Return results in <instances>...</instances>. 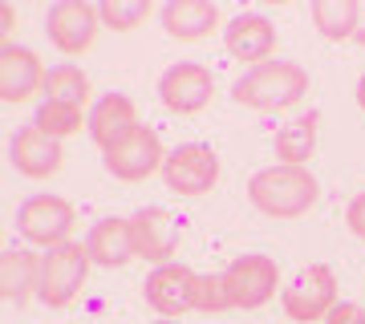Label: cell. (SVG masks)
Wrapping results in <instances>:
<instances>
[{"label":"cell","instance_id":"cell-1","mask_svg":"<svg viewBox=\"0 0 365 324\" xmlns=\"http://www.w3.org/2000/svg\"><path fill=\"white\" fill-rule=\"evenodd\" d=\"M248 199L268 219H300L317 207L321 182L309 167H264L252 174Z\"/></svg>","mask_w":365,"mask_h":324},{"label":"cell","instance_id":"cell-2","mask_svg":"<svg viewBox=\"0 0 365 324\" xmlns=\"http://www.w3.org/2000/svg\"><path fill=\"white\" fill-rule=\"evenodd\" d=\"M309 93V73L297 61H264L232 85V98L256 114H276Z\"/></svg>","mask_w":365,"mask_h":324},{"label":"cell","instance_id":"cell-3","mask_svg":"<svg viewBox=\"0 0 365 324\" xmlns=\"http://www.w3.org/2000/svg\"><path fill=\"white\" fill-rule=\"evenodd\" d=\"M93 268V256L86 244H61V247H49L41 256V288H37V300L45 308H69L73 300L81 296L86 288V276Z\"/></svg>","mask_w":365,"mask_h":324},{"label":"cell","instance_id":"cell-4","mask_svg":"<svg viewBox=\"0 0 365 324\" xmlns=\"http://www.w3.org/2000/svg\"><path fill=\"white\" fill-rule=\"evenodd\" d=\"M280 304H284L288 320L297 324H317L325 320L329 312L337 308V276L329 263H309V268H300L288 288L280 292Z\"/></svg>","mask_w":365,"mask_h":324},{"label":"cell","instance_id":"cell-5","mask_svg":"<svg viewBox=\"0 0 365 324\" xmlns=\"http://www.w3.org/2000/svg\"><path fill=\"white\" fill-rule=\"evenodd\" d=\"M220 280H223L227 308L252 312V308H264V304L276 296V288H280V268H276V259H268V256H240L220 272Z\"/></svg>","mask_w":365,"mask_h":324},{"label":"cell","instance_id":"cell-6","mask_svg":"<svg viewBox=\"0 0 365 324\" xmlns=\"http://www.w3.org/2000/svg\"><path fill=\"white\" fill-rule=\"evenodd\" d=\"M73 223H78L73 203L61 199V194H33V199H25L21 211H16V231L25 235L29 244L45 247V251L69 244Z\"/></svg>","mask_w":365,"mask_h":324},{"label":"cell","instance_id":"cell-7","mask_svg":"<svg viewBox=\"0 0 365 324\" xmlns=\"http://www.w3.org/2000/svg\"><path fill=\"white\" fill-rule=\"evenodd\" d=\"M163 182H167L175 194H187V199L211 194L215 182H220V155H215L207 142L175 146L167 155V162H163Z\"/></svg>","mask_w":365,"mask_h":324},{"label":"cell","instance_id":"cell-8","mask_svg":"<svg viewBox=\"0 0 365 324\" xmlns=\"http://www.w3.org/2000/svg\"><path fill=\"white\" fill-rule=\"evenodd\" d=\"M143 296L163 320H179L182 312H199V272H191L187 263H163L146 276Z\"/></svg>","mask_w":365,"mask_h":324},{"label":"cell","instance_id":"cell-9","mask_svg":"<svg viewBox=\"0 0 365 324\" xmlns=\"http://www.w3.org/2000/svg\"><path fill=\"white\" fill-rule=\"evenodd\" d=\"M102 162L106 170L122 182H143L150 179L155 170H163L167 155H163V142L150 126H134L122 142H114L110 150H102Z\"/></svg>","mask_w":365,"mask_h":324},{"label":"cell","instance_id":"cell-10","mask_svg":"<svg viewBox=\"0 0 365 324\" xmlns=\"http://www.w3.org/2000/svg\"><path fill=\"white\" fill-rule=\"evenodd\" d=\"M211 98H215V78L199 61H175L158 78V102L170 114H199L211 105Z\"/></svg>","mask_w":365,"mask_h":324},{"label":"cell","instance_id":"cell-11","mask_svg":"<svg viewBox=\"0 0 365 324\" xmlns=\"http://www.w3.org/2000/svg\"><path fill=\"white\" fill-rule=\"evenodd\" d=\"M98 25H102V16L90 0H57V4H49V16H45V33H49L53 49H61L66 57L90 49Z\"/></svg>","mask_w":365,"mask_h":324},{"label":"cell","instance_id":"cell-12","mask_svg":"<svg viewBox=\"0 0 365 324\" xmlns=\"http://www.w3.org/2000/svg\"><path fill=\"white\" fill-rule=\"evenodd\" d=\"M41 90H45V65H41V57L33 49H25V45L4 41V49H0V102L21 105Z\"/></svg>","mask_w":365,"mask_h":324},{"label":"cell","instance_id":"cell-13","mask_svg":"<svg viewBox=\"0 0 365 324\" xmlns=\"http://www.w3.org/2000/svg\"><path fill=\"white\" fill-rule=\"evenodd\" d=\"M9 162L16 167V174L25 179H53L61 162H66V150L57 138H49L45 130L37 126H21L9 142Z\"/></svg>","mask_w":365,"mask_h":324},{"label":"cell","instance_id":"cell-14","mask_svg":"<svg viewBox=\"0 0 365 324\" xmlns=\"http://www.w3.org/2000/svg\"><path fill=\"white\" fill-rule=\"evenodd\" d=\"M130 231H134V256L150 259L155 268L170 263L175 247H179V223L175 215L163 207H143L130 215Z\"/></svg>","mask_w":365,"mask_h":324},{"label":"cell","instance_id":"cell-15","mask_svg":"<svg viewBox=\"0 0 365 324\" xmlns=\"http://www.w3.org/2000/svg\"><path fill=\"white\" fill-rule=\"evenodd\" d=\"M223 49L232 53L235 61L244 65H264L272 61V49H276V28L268 16L260 13H240L223 25Z\"/></svg>","mask_w":365,"mask_h":324},{"label":"cell","instance_id":"cell-16","mask_svg":"<svg viewBox=\"0 0 365 324\" xmlns=\"http://www.w3.org/2000/svg\"><path fill=\"white\" fill-rule=\"evenodd\" d=\"M134 126H143V122H138V105H134L126 93H102L90 110V126L86 130H90L93 146L110 150V146L122 142Z\"/></svg>","mask_w":365,"mask_h":324},{"label":"cell","instance_id":"cell-17","mask_svg":"<svg viewBox=\"0 0 365 324\" xmlns=\"http://www.w3.org/2000/svg\"><path fill=\"white\" fill-rule=\"evenodd\" d=\"M90 256L98 268H126L134 259V231H130V219H122V215H106L90 227Z\"/></svg>","mask_w":365,"mask_h":324},{"label":"cell","instance_id":"cell-18","mask_svg":"<svg viewBox=\"0 0 365 324\" xmlns=\"http://www.w3.org/2000/svg\"><path fill=\"white\" fill-rule=\"evenodd\" d=\"M158 16L175 41H203L220 28V9L211 0H167Z\"/></svg>","mask_w":365,"mask_h":324},{"label":"cell","instance_id":"cell-19","mask_svg":"<svg viewBox=\"0 0 365 324\" xmlns=\"http://www.w3.org/2000/svg\"><path fill=\"white\" fill-rule=\"evenodd\" d=\"M37 288H41V256L9 247L0 256V292H4V300L25 308L29 300L37 296Z\"/></svg>","mask_w":365,"mask_h":324},{"label":"cell","instance_id":"cell-20","mask_svg":"<svg viewBox=\"0 0 365 324\" xmlns=\"http://www.w3.org/2000/svg\"><path fill=\"white\" fill-rule=\"evenodd\" d=\"M317 130H321V114H297L284 130H276V158L280 167H304L317 155Z\"/></svg>","mask_w":365,"mask_h":324},{"label":"cell","instance_id":"cell-21","mask_svg":"<svg viewBox=\"0 0 365 324\" xmlns=\"http://www.w3.org/2000/svg\"><path fill=\"white\" fill-rule=\"evenodd\" d=\"M313 25L325 41H349L361 25V4L357 0H313Z\"/></svg>","mask_w":365,"mask_h":324},{"label":"cell","instance_id":"cell-22","mask_svg":"<svg viewBox=\"0 0 365 324\" xmlns=\"http://www.w3.org/2000/svg\"><path fill=\"white\" fill-rule=\"evenodd\" d=\"M45 102H66V105H86L90 102V78L81 65H53L45 73Z\"/></svg>","mask_w":365,"mask_h":324},{"label":"cell","instance_id":"cell-23","mask_svg":"<svg viewBox=\"0 0 365 324\" xmlns=\"http://www.w3.org/2000/svg\"><path fill=\"white\" fill-rule=\"evenodd\" d=\"M33 126L45 130L49 138H69V134H78L81 126H90V117L81 114L78 105H66V102H41L37 105V117H33Z\"/></svg>","mask_w":365,"mask_h":324},{"label":"cell","instance_id":"cell-24","mask_svg":"<svg viewBox=\"0 0 365 324\" xmlns=\"http://www.w3.org/2000/svg\"><path fill=\"white\" fill-rule=\"evenodd\" d=\"M102 25H110L114 33H134L150 16V0H102L98 4Z\"/></svg>","mask_w":365,"mask_h":324},{"label":"cell","instance_id":"cell-25","mask_svg":"<svg viewBox=\"0 0 365 324\" xmlns=\"http://www.w3.org/2000/svg\"><path fill=\"white\" fill-rule=\"evenodd\" d=\"M227 296H223V280L220 276H199V312H223Z\"/></svg>","mask_w":365,"mask_h":324},{"label":"cell","instance_id":"cell-26","mask_svg":"<svg viewBox=\"0 0 365 324\" xmlns=\"http://www.w3.org/2000/svg\"><path fill=\"white\" fill-rule=\"evenodd\" d=\"M345 227H349V231L365 244V191L349 199V207H345Z\"/></svg>","mask_w":365,"mask_h":324},{"label":"cell","instance_id":"cell-27","mask_svg":"<svg viewBox=\"0 0 365 324\" xmlns=\"http://www.w3.org/2000/svg\"><path fill=\"white\" fill-rule=\"evenodd\" d=\"M325 324H365V308L353 300H337V308L325 316Z\"/></svg>","mask_w":365,"mask_h":324},{"label":"cell","instance_id":"cell-28","mask_svg":"<svg viewBox=\"0 0 365 324\" xmlns=\"http://www.w3.org/2000/svg\"><path fill=\"white\" fill-rule=\"evenodd\" d=\"M357 110L365 114V73H361V81H357Z\"/></svg>","mask_w":365,"mask_h":324},{"label":"cell","instance_id":"cell-29","mask_svg":"<svg viewBox=\"0 0 365 324\" xmlns=\"http://www.w3.org/2000/svg\"><path fill=\"white\" fill-rule=\"evenodd\" d=\"M353 41H357V45L365 49V28H357V37H353Z\"/></svg>","mask_w":365,"mask_h":324},{"label":"cell","instance_id":"cell-30","mask_svg":"<svg viewBox=\"0 0 365 324\" xmlns=\"http://www.w3.org/2000/svg\"><path fill=\"white\" fill-rule=\"evenodd\" d=\"M155 324H175V320H155Z\"/></svg>","mask_w":365,"mask_h":324}]
</instances>
